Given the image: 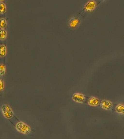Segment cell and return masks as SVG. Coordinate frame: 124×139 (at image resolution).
<instances>
[{"mask_svg": "<svg viewBox=\"0 0 124 139\" xmlns=\"http://www.w3.org/2000/svg\"><path fill=\"white\" fill-rule=\"evenodd\" d=\"M3 83L2 81L0 80V91H1L3 89Z\"/></svg>", "mask_w": 124, "mask_h": 139, "instance_id": "cell-13", "label": "cell"}, {"mask_svg": "<svg viewBox=\"0 0 124 139\" xmlns=\"http://www.w3.org/2000/svg\"><path fill=\"white\" fill-rule=\"evenodd\" d=\"M6 25V22L4 19H1L0 20V26L2 28L5 27Z\"/></svg>", "mask_w": 124, "mask_h": 139, "instance_id": "cell-11", "label": "cell"}, {"mask_svg": "<svg viewBox=\"0 0 124 139\" xmlns=\"http://www.w3.org/2000/svg\"><path fill=\"white\" fill-rule=\"evenodd\" d=\"M72 97L75 101L79 103L83 102L85 100V98L84 96L80 94H75L73 95Z\"/></svg>", "mask_w": 124, "mask_h": 139, "instance_id": "cell-4", "label": "cell"}, {"mask_svg": "<svg viewBox=\"0 0 124 139\" xmlns=\"http://www.w3.org/2000/svg\"><path fill=\"white\" fill-rule=\"evenodd\" d=\"M88 103L89 104L92 106H96L99 103V100L97 98L93 97L90 98L88 100Z\"/></svg>", "mask_w": 124, "mask_h": 139, "instance_id": "cell-6", "label": "cell"}, {"mask_svg": "<svg viewBox=\"0 0 124 139\" xmlns=\"http://www.w3.org/2000/svg\"><path fill=\"white\" fill-rule=\"evenodd\" d=\"M101 105L102 108L107 110L111 109L112 106V103L111 102L106 100L103 101Z\"/></svg>", "mask_w": 124, "mask_h": 139, "instance_id": "cell-5", "label": "cell"}, {"mask_svg": "<svg viewBox=\"0 0 124 139\" xmlns=\"http://www.w3.org/2000/svg\"><path fill=\"white\" fill-rule=\"evenodd\" d=\"M5 10V6L3 3H1L0 4V12H4Z\"/></svg>", "mask_w": 124, "mask_h": 139, "instance_id": "cell-12", "label": "cell"}, {"mask_svg": "<svg viewBox=\"0 0 124 139\" xmlns=\"http://www.w3.org/2000/svg\"><path fill=\"white\" fill-rule=\"evenodd\" d=\"M16 127L18 130L24 133H28L30 130L29 128L22 122H19L18 123Z\"/></svg>", "mask_w": 124, "mask_h": 139, "instance_id": "cell-3", "label": "cell"}, {"mask_svg": "<svg viewBox=\"0 0 124 139\" xmlns=\"http://www.w3.org/2000/svg\"><path fill=\"white\" fill-rule=\"evenodd\" d=\"M6 35V33L5 30H1L0 31V37L1 39H4Z\"/></svg>", "mask_w": 124, "mask_h": 139, "instance_id": "cell-9", "label": "cell"}, {"mask_svg": "<svg viewBox=\"0 0 124 139\" xmlns=\"http://www.w3.org/2000/svg\"><path fill=\"white\" fill-rule=\"evenodd\" d=\"M3 115L7 118H10L13 116V112L9 106L4 105L1 108Z\"/></svg>", "mask_w": 124, "mask_h": 139, "instance_id": "cell-1", "label": "cell"}, {"mask_svg": "<svg viewBox=\"0 0 124 139\" xmlns=\"http://www.w3.org/2000/svg\"><path fill=\"white\" fill-rule=\"evenodd\" d=\"M95 6V3L93 1H90L85 5V8L87 11H90L93 9Z\"/></svg>", "mask_w": 124, "mask_h": 139, "instance_id": "cell-7", "label": "cell"}, {"mask_svg": "<svg viewBox=\"0 0 124 139\" xmlns=\"http://www.w3.org/2000/svg\"><path fill=\"white\" fill-rule=\"evenodd\" d=\"M80 19L77 16L73 17L68 22L69 26L70 27L74 28L77 26L80 23Z\"/></svg>", "mask_w": 124, "mask_h": 139, "instance_id": "cell-2", "label": "cell"}, {"mask_svg": "<svg viewBox=\"0 0 124 139\" xmlns=\"http://www.w3.org/2000/svg\"><path fill=\"white\" fill-rule=\"evenodd\" d=\"M124 107L123 106L119 105L116 107V111L118 112L124 113Z\"/></svg>", "mask_w": 124, "mask_h": 139, "instance_id": "cell-8", "label": "cell"}, {"mask_svg": "<svg viewBox=\"0 0 124 139\" xmlns=\"http://www.w3.org/2000/svg\"><path fill=\"white\" fill-rule=\"evenodd\" d=\"M5 49L3 46H2L0 48V54L1 56H3L5 54Z\"/></svg>", "mask_w": 124, "mask_h": 139, "instance_id": "cell-10", "label": "cell"}]
</instances>
